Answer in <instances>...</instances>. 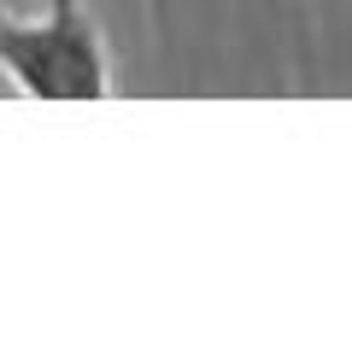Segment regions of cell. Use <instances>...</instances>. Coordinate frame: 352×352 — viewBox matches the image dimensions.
Masks as SVG:
<instances>
[{"instance_id":"6da1fadb","label":"cell","mask_w":352,"mask_h":352,"mask_svg":"<svg viewBox=\"0 0 352 352\" xmlns=\"http://www.w3.org/2000/svg\"><path fill=\"white\" fill-rule=\"evenodd\" d=\"M0 71L30 100H100L112 88V53L82 0H41L36 18L0 12Z\"/></svg>"}]
</instances>
